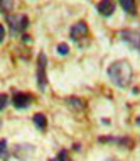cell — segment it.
I'll list each match as a JSON object with an SVG mask.
<instances>
[{"instance_id": "4fadbf2b", "label": "cell", "mask_w": 140, "mask_h": 161, "mask_svg": "<svg viewBox=\"0 0 140 161\" xmlns=\"http://www.w3.org/2000/svg\"><path fill=\"white\" fill-rule=\"evenodd\" d=\"M58 53L61 56H66L69 53V46L66 44V42H59V44H58Z\"/></svg>"}, {"instance_id": "7c38bea8", "label": "cell", "mask_w": 140, "mask_h": 161, "mask_svg": "<svg viewBox=\"0 0 140 161\" xmlns=\"http://www.w3.org/2000/svg\"><path fill=\"white\" fill-rule=\"evenodd\" d=\"M14 8V0H0V10L2 12H10Z\"/></svg>"}, {"instance_id": "8992f818", "label": "cell", "mask_w": 140, "mask_h": 161, "mask_svg": "<svg viewBox=\"0 0 140 161\" xmlns=\"http://www.w3.org/2000/svg\"><path fill=\"white\" fill-rule=\"evenodd\" d=\"M12 102H14V105L17 108H25L30 105V102H32V97L24 92H14L12 95Z\"/></svg>"}, {"instance_id": "7a4b0ae2", "label": "cell", "mask_w": 140, "mask_h": 161, "mask_svg": "<svg viewBox=\"0 0 140 161\" xmlns=\"http://www.w3.org/2000/svg\"><path fill=\"white\" fill-rule=\"evenodd\" d=\"M46 69H47V56L44 53H41L37 56V86L41 90H44L46 85H47V73H46Z\"/></svg>"}, {"instance_id": "8fae6325", "label": "cell", "mask_w": 140, "mask_h": 161, "mask_svg": "<svg viewBox=\"0 0 140 161\" xmlns=\"http://www.w3.org/2000/svg\"><path fill=\"white\" fill-rule=\"evenodd\" d=\"M120 3L128 14H135V12H137L135 10V0H120Z\"/></svg>"}, {"instance_id": "52a82bcc", "label": "cell", "mask_w": 140, "mask_h": 161, "mask_svg": "<svg viewBox=\"0 0 140 161\" xmlns=\"http://www.w3.org/2000/svg\"><path fill=\"white\" fill-rule=\"evenodd\" d=\"M115 2H113V0H101V2L98 3V12L101 15H105V17H108V15H111L113 12H115Z\"/></svg>"}, {"instance_id": "30bf717a", "label": "cell", "mask_w": 140, "mask_h": 161, "mask_svg": "<svg viewBox=\"0 0 140 161\" xmlns=\"http://www.w3.org/2000/svg\"><path fill=\"white\" fill-rule=\"evenodd\" d=\"M8 158H10V153H8V149H7V141L2 139V141H0V159L8 161Z\"/></svg>"}, {"instance_id": "ba28073f", "label": "cell", "mask_w": 140, "mask_h": 161, "mask_svg": "<svg viewBox=\"0 0 140 161\" xmlns=\"http://www.w3.org/2000/svg\"><path fill=\"white\" fill-rule=\"evenodd\" d=\"M32 120H34V124H36L37 129H42V130H44V129L47 127V117H46L44 114H41V112L34 115Z\"/></svg>"}, {"instance_id": "3957f363", "label": "cell", "mask_w": 140, "mask_h": 161, "mask_svg": "<svg viewBox=\"0 0 140 161\" xmlns=\"http://www.w3.org/2000/svg\"><path fill=\"white\" fill-rule=\"evenodd\" d=\"M120 39L125 41L130 47H140V32L133 31V29H125V31H122Z\"/></svg>"}, {"instance_id": "2e32d148", "label": "cell", "mask_w": 140, "mask_h": 161, "mask_svg": "<svg viewBox=\"0 0 140 161\" xmlns=\"http://www.w3.org/2000/svg\"><path fill=\"white\" fill-rule=\"evenodd\" d=\"M3 39H5V27L0 24V42H3Z\"/></svg>"}, {"instance_id": "5bb4252c", "label": "cell", "mask_w": 140, "mask_h": 161, "mask_svg": "<svg viewBox=\"0 0 140 161\" xmlns=\"http://www.w3.org/2000/svg\"><path fill=\"white\" fill-rule=\"evenodd\" d=\"M7 102H8V97H7L5 93H0V110H2V108H5Z\"/></svg>"}, {"instance_id": "9a60e30c", "label": "cell", "mask_w": 140, "mask_h": 161, "mask_svg": "<svg viewBox=\"0 0 140 161\" xmlns=\"http://www.w3.org/2000/svg\"><path fill=\"white\" fill-rule=\"evenodd\" d=\"M58 159L59 161H71L69 159V154H68V151H61L59 156H58Z\"/></svg>"}, {"instance_id": "e0dca14e", "label": "cell", "mask_w": 140, "mask_h": 161, "mask_svg": "<svg viewBox=\"0 0 140 161\" xmlns=\"http://www.w3.org/2000/svg\"><path fill=\"white\" fill-rule=\"evenodd\" d=\"M51 161H58V158H54V159H51Z\"/></svg>"}, {"instance_id": "9c48e42d", "label": "cell", "mask_w": 140, "mask_h": 161, "mask_svg": "<svg viewBox=\"0 0 140 161\" xmlns=\"http://www.w3.org/2000/svg\"><path fill=\"white\" fill-rule=\"evenodd\" d=\"M66 102L69 105H73L76 110H83V108H85V100H81L78 97H69V98H66Z\"/></svg>"}, {"instance_id": "5b68a950", "label": "cell", "mask_w": 140, "mask_h": 161, "mask_svg": "<svg viewBox=\"0 0 140 161\" xmlns=\"http://www.w3.org/2000/svg\"><path fill=\"white\" fill-rule=\"evenodd\" d=\"M69 34H71L73 41H80V39L88 36V25H86L85 20H80V22H76L71 27V32H69Z\"/></svg>"}, {"instance_id": "6da1fadb", "label": "cell", "mask_w": 140, "mask_h": 161, "mask_svg": "<svg viewBox=\"0 0 140 161\" xmlns=\"http://www.w3.org/2000/svg\"><path fill=\"white\" fill-rule=\"evenodd\" d=\"M108 78L111 80V83H115L120 88L130 85L132 81V66L127 61H115L108 66Z\"/></svg>"}, {"instance_id": "277c9868", "label": "cell", "mask_w": 140, "mask_h": 161, "mask_svg": "<svg viewBox=\"0 0 140 161\" xmlns=\"http://www.w3.org/2000/svg\"><path fill=\"white\" fill-rule=\"evenodd\" d=\"M10 27H12V32H22L27 29V25H29V17L27 15H24V14H20V15H14V17H10Z\"/></svg>"}]
</instances>
